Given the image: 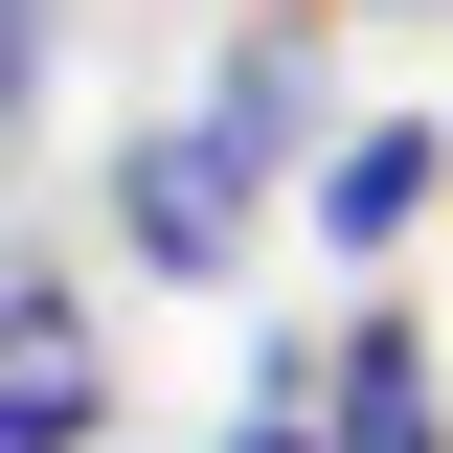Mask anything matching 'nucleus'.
Masks as SVG:
<instances>
[{"label":"nucleus","mask_w":453,"mask_h":453,"mask_svg":"<svg viewBox=\"0 0 453 453\" xmlns=\"http://www.w3.org/2000/svg\"><path fill=\"white\" fill-rule=\"evenodd\" d=\"M204 136H226L250 181H318V159H340V113H318V0H250V23H226Z\"/></svg>","instance_id":"nucleus-2"},{"label":"nucleus","mask_w":453,"mask_h":453,"mask_svg":"<svg viewBox=\"0 0 453 453\" xmlns=\"http://www.w3.org/2000/svg\"><path fill=\"white\" fill-rule=\"evenodd\" d=\"M318 431H340V453H453V386H431V318H408L386 273L340 295V386H318Z\"/></svg>","instance_id":"nucleus-4"},{"label":"nucleus","mask_w":453,"mask_h":453,"mask_svg":"<svg viewBox=\"0 0 453 453\" xmlns=\"http://www.w3.org/2000/svg\"><path fill=\"white\" fill-rule=\"evenodd\" d=\"M226 453H340V431H318V408H226Z\"/></svg>","instance_id":"nucleus-6"},{"label":"nucleus","mask_w":453,"mask_h":453,"mask_svg":"<svg viewBox=\"0 0 453 453\" xmlns=\"http://www.w3.org/2000/svg\"><path fill=\"white\" fill-rule=\"evenodd\" d=\"M295 204H318V250H340V273H386L408 226L453 204V113H340V159L295 181Z\"/></svg>","instance_id":"nucleus-3"},{"label":"nucleus","mask_w":453,"mask_h":453,"mask_svg":"<svg viewBox=\"0 0 453 453\" xmlns=\"http://www.w3.org/2000/svg\"><path fill=\"white\" fill-rule=\"evenodd\" d=\"M113 431V363H91V318L68 340H0V453H91Z\"/></svg>","instance_id":"nucleus-5"},{"label":"nucleus","mask_w":453,"mask_h":453,"mask_svg":"<svg viewBox=\"0 0 453 453\" xmlns=\"http://www.w3.org/2000/svg\"><path fill=\"white\" fill-rule=\"evenodd\" d=\"M250 204H273V181L204 136V91H181L159 136H113V250H136L159 295H226V273H250Z\"/></svg>","instance_id":"nucleus-1"}]
</instances>
